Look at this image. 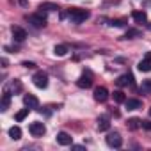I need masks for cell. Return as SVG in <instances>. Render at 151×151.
<instances>
[{
  "mask_svg": "<svg viewBox=\"0 0 151 151\" xmlns=\"http://www.w3.org/2000/svg\"><path fill=\"white\" fill-rule=\"evenodd\" d=\"M68 16H69V20H71L73 23H82V22H86V20L89 18V11L80 9V7H75V9H69Z\"/></svg>",
  "mask_w": 151,
  "mask_h": 151,
  "instance_id": "1",
  "label": "cell"
},
{
  "mask_svg": "<svg viewBox=\"0 0 151 151\" xmlns=\"http://www.w3.org/2000/svg\"><path fill=\"white\" fill-rule=\"evenodd\" d=\"M32 82H34V86L39 87V89H46V87H48V75H46L45 71H37L34 77H32Z\"/></svg>",
  "mask_w": 151,
  "mask_h": 151,
  "instance_id": "2",
  "label": "cell"
},
{
  "mask_svg": "<svg viewBox=\"0 0 151 151\" xmlns=\"http://www.w3.org/2000/svg\"><path fill=\"white\" fill-rule=\"evenodd\" d=\"M77 86H78L80 89H89V87L93 86V73H91V71H84V73L80 75V78L77 80Z\"/></svg>",
  "mask_w": 151,
  "mask_h": 151,
  "instance_id": "3",
  "label": "cell"
},
{
  "mask_svg": "<svg viewBox=\"0 0 151 151\" xmlns=\"http://www.w3.org/2000/svg\"><path fill=\"white\" fill-rule=\"evenodd\" d=\"M29 22L36 27V29H43L45 25H46V16H45V13H43V9L37 13V14H32V16H29Z\"/></svg>",
  "mask_w": 151,
  "mask_h": 151,
  "instance_id": "4",
  "label": "cell"
},
{
  "mask_svg": "<svg viewBox=\"0 0 151 151\" xmlns=\"http://www.w3.org/2000/svg\"><path fill=\"white\" fill-rule=\"evenodd\" d=\"M29 132H30V135H32V137H43V135H45V132H46V126H45L43 123L36 121V123H30Z\"/></svg>",
  "mask_w": 151,
  "mask_h": 151,
  "instance_id": "5",
  "label": "cell"
},
{
  "mask_svg": "<svg viewBox=\"0 0 151 151\" xmlns=\"http://www.w3.org/2000/svg\"><path fill=\"white\" fill-rule=\"evenodd\" d=\"M11 34H13V39H14V41H18V43L25 41V37H27V32H25L22 27H16V25H13V27H11Z\"/></svg>",
  "mask_w": 151,
  "mask_h": 151,
  "instance_id": "6",
  "label": "cell"
},
{
  "mask_svg": "<svg viewBox=\"0 0 151 151\" xmlns=\"http://www.w3.org/2000/svg\"><path fill=\"white\" fill-rule=\"evenodd\" d=\"M107 144H109L110 147H121L123 139H121L119 133H109V135H107Z\"/></svg>",
  "mask_w": 151,
  "mask_h": 151,
  "instance_id": "7",
  "label": "cell"
},
{
  "mask_svg": "<svg viewBox=\"0 0 151 151\" xmlns=\"http://www.w3.org/2000/svg\"><path fill=\"white\" fill-rule=\"evenodd\" d=\"M139 69H140V71H144V73L151 71V52H147V53L144 55V59L139 62Z\"/></svg>",
  "mask_w": 151,
  "mask_h": 151,
  "instance_id": "8",
  "label": "cell"
},
{
  "mask_svg": "<svg viewBox=\"0 0 151 151\" xmlns=\"http://www.w3.org/2000/svg\"><path fill=\"white\" fill-rule=\"evenodd\" d=\"M107 98H109V91L105 87H96L94 89V100L96 101L103 103V101H107Z\"/></svg>",
  "mask_w": 151,
  "mask_h": 151,
  "instance_id": "9",
  "label": "cell"
},
{
  "mask_svg": "<svg viewBox=\"0 0 151 151\" xmlns=\"http://www.w3.org/2000/svg\"><path fill=\"white\" fill-rule=\"evenodd\" d=\"M23 103H25V107H29V109H37V107H39V100H37L34 94H25V96H23Z\"/></svg>",
  "mask_w": 151,
  "mask_h": 151,
  "instance_id": "10",
  "label": "cell"
},
{
  "mask_svg": "<svg viewBox=\"0 0 151 151\" xmlns=\"http://www.w3.org/2000/svg\"><path fill=\"white\" fill-rule=\"evenodd\" d=\"M57 142L60 146H71L73 144V137L69 133H66V132H60V133H57Z\"/></svg>",
  "mask_w": 151,
  "mask_h": 151,
  "instance_id": "11",
  "label": "cell"
},
{
  "mask_svg": "<svg viewBox=\"0 0 151 151\" xmlns=\"http://www.w3.org/2000/svg\"><path fill=\"white\" fill-rule=\"evenodd\" d=\"M132 18L135 20V23H146V22H147L146 11H133V13H132Z\"/></svg>",
  "mask_w": 151,
  "mask_h": 151,
  "instance_id": "12",
  "label": "cell"
},
{
  "mask_svg": "<svg viewBox=\"0 0 151 151\" xmlns=\"http://www.w3.org/2000/svg\"><path fill=\"white\" fill-rule=\"evenodd\" d=\"M128 128L130 130H139V128H142V121L139 119V117H132V119H128Z\"/></svg>",
  "mask_w": 151,
  "mask_h": 151,
  "instance_id": "13",
  "label": "cell"
},
{
  "mask_svg": "<svg viewBox=\"0 0 151 151\" xmlns=\"http://www.w3.org/2000/svg\"><path fill=\"white\" fill-rule=\"evenodd\" d=\"M124 105H126V109H128V110H137V109H140V107H142V103H140L139 100H126V101H124Z\"/></svg>",
  "mask_w": 151,
  "mask_h": 151,
  "instance_id": "14",
  "label": "cell"
},
{
  "mask_svg": "<svg viewBox=\"0 0 151 151\" xmlns=\"http://www.w3.org/2000/svg\"><path fill=\"white\" fill-rule=\"evenodd\" d=\"M9 137H11L13 140L22 139V130H20V126H11V128H9Z\"/></svg>",
  "mask_w": 151,
  "mask_h": 151,
  "instance_id": "15",
  "label": "cell"
},
{
  "mask_svg": "<svg viewBox=\"0 0 151 151\" xmlns=\"http://www.w3.org/2000/svg\"><path fill=\"white\" fill-rule=\"evenodd\" d=\"M117 86H126V84H133V77L128 73V75H123V77H119L117 80Z\"/></svg>",
  "mask_w": 151,
  "mask_h": 151,
  "instance_id": "16",
  "label": "cell"
},
{
  "mask_svg": "<svg viewBox=\"0 0 151 151\" xmlns=\"http://www.w3.org/2000/svg\"><path fill=\"white\" fill-rule=\"evenodd\" d=\"M53 53H55L57 57H64V55L68 53V46H66V45H55Z\"/></svg>",
  "mask_w": 151,
  "mask_h": 151,
  "instance_id": "17",
  "label": "cell"
},
{
  "mask_svg": "<svg viewBox=\"0 0 151 151\" xmlns=\"http://www.w3.org/2000/svg\"><path fill=\"white\" fill-rule=\"evenodd\" d=\"M9 103H11V94H9V91H4V96H2V110L4 112L9 109Z\"/></svg>",
  "mask_w": 151,
  "mask_h": 151,
  "instance_id": "18",
  "label": "cell"
},
{
  "mask_svg": "<svg viewBox=\"0 0 151 151\" xmlns=\"http://www.w3.org/2000/svg\"><path fill=\"white\" fill-rule=\"evenodd\" d=\"M109 128H110L109 119H107V117H100V119H98V130H100V132H105V130H109Z\"/></svg>",
  "mask_w": 151,
  "mask_h": 151,
  "instance_id": "19",
  "label": "cell"
},
{
  "mask_svg": "<svg viewBox=\"0 0 151 151\" xmlns=\"http://www.w3.org/2000/svg\"><path fill=\"white\" fill-rule=\"evenodd\" d=\"M112 96H114V101H116V103H124V101H126V98H124V93H123V91H114V94H112Z\"/></svg>",
  "mask_w": 151,
  "mask_h": 151,
  "instance_id": "20",
  "label": "cell"
},
{
  "mask_svg": "<svg viewBox=\"0 0 151 151\" xmlns=\"http://www.w3.org/2000/svg\"><path fill=\"white\" fill-rule=\"evenodd\" d=\"M140 91H142V93H146V94H151V78H147V80H144V82H142Z\"/></svg>",
  "mask_w": 151,
  "mask_h": 151,
  "instance_id": "21",
  "label": "cell"
},
{
  "mask_svg": "<svg viewBox=\"0 0 151 151\" xmlns=\"http://www.w3.org/2000/svg\"><path fill=\"white\" fill-rule=\"evenodd\" d=\"M39 9H45V11H55V9H59V6H57V4H52V2H45V4H41Z\"/></svg>",
  "mask_w": 151,
  "mask_h": 151,
  "instance_id": "22",
  "label": "cell"
},
{
  "mask_svg": "<svg viewBox=\"0 0 151 151\" xmlns=\"http://www.w3.org/2000/svg\"><path fill=\"white\" fill-rule=\"evenodd\" d=\"M29 110H30V109H23V110H20V112L16 114V121H18V123H20V121H23V119L29 116Z\"/></svg>",
  "mask_w": 151,
  "mask_h": 151,
  "instance_id": "23",
  "label": "cell"
},
{
  "mask_svg": "<svg viewBox=\"0 0 151 151\" xmlns=\"http://www.w3.org/2000/svg\"><path fill=\"white\" fill-rule=\"evenodd\" d=\"M11 89H13L14 93H18V91H22V84H20V80H14V82L11 84Z\"/></svg>",
  "mask_w": 151,
  "mask_h": 151,
  "instance_id": "24",
  "label": "cell"
},
{
  "mask_svg": "<svg viewBox=\"0 0 151 151\" xmlns=\"http://www.w3.org/2000/svg\"><path fill=\"white\" fill-rule=\"evenodd\" d=\"M23 66H25V68H29V69H34V68H36V64H34V62H30V60H23Z\"/></svg>",
  "mask_w": 151,
  "mask_h": 151,
  "instance_id": "25",
  "label": "cell"
},
{
  "mask_svg": "<svg viewBox=\"0 0 151 151\" xmlns=\"http://www.w3.org/2000/svg\"><path fill=\"white\" fill-rule=\"evenodd\" d=\"M110 25H116V27H121V25H124V20H114Z\"/></svg>",
  "mask_w": 151,
  "mask_h": 151,
  "instance_id": "26",
  "label": "cell"
},
{
  "mask_svg": "<svg viewBox=\"0 0 151 151\" xmlns=\"http://www.w3.org/2000/svg\"><path fill=\"white\" fill-rule=\"evenodd\" d=\"M133 36H139V30H128L126 32V37H133Z\"/></svg>",
  "mask_w": 151,
  "mask_h": 151,
  "instance_id": "27",
  "label": "cell"
},
{
  "mask_svg": "<svg viewBox=\"0 0 151 151\" xmlns=\"http://www.w3.org/2000/svg\"><path fill=\"white\" fill-rule=\"evenodd\" d=\"M142 128L144 130H151V121H142Z\"/></svg>",
  "mask_w": 151,
  "mask_h": 151,
  "instance_id": "28",
  "label": "cell"
},
{
  "mask_svg": "<svg viewBox=\"0 0 151 151\" xmlns=\"http://www.w3.org/2000/svg\"><path fill=\"white\" fill-rule=\"evenodd\" d=\"M149 116H151V109H149Z\"/></svg>",
  "mask_w": 151,
  "mask_h": 151,
  "instance_id": "29",
  "label": "cell"
}]
</instances>
